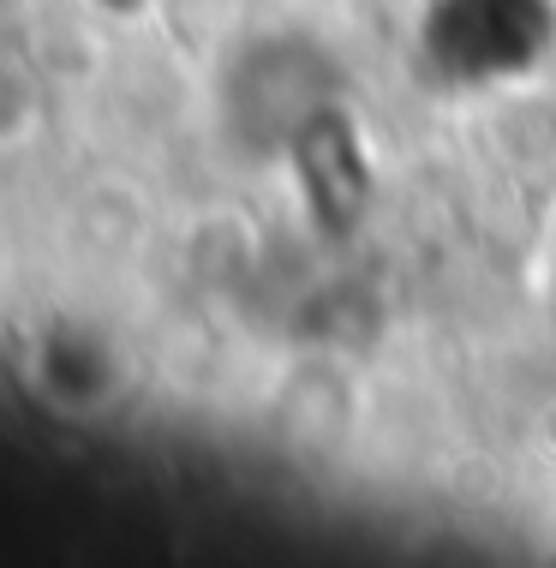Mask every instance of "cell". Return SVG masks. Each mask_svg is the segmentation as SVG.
Instances as JSON below:
<instances>
[{
    "instance_id": "2",
    "label": "cell",
    "mask_w": 556,
    "mask_h": 568,
    "mask_svg": "<svg viewBox=\"0 0 556 568\" xmlns=\"http://www.w3.org/2000/svg\"><path fill=\"white\" fill-rule=\"evenodd\" d=\"M550 42V0H437L431 54L455 79H508L527 72Z\"/></svg>"
},
{
    "instance_id": "1",
    "label": "cell",
    "mask_w": 556,
    "mask_h": 568,
    "mask_svg": "<svg viewBox=\"0 0 556 568\" xmlns=\"http://www.w3.org/2000/svg\"><path fill=\"white\" fill-rule=\"evenodd\" d=\"M335 90H342L335 60L312 37H275L245 60V97L234 102V120L264 150L300 144L335 109Z\"/></svg>"
},
{
    "instance_id": "3",
    "label": "cell",
    "mask_w": 556,
    "mask_h": 568,
    "mask_svg": "<svg viewBox=\"0 0 556 568\" xmlns=\"http://www.w3.org/2000/svg\"><path fill=\"white\" fill-rule=\"evenodd\" d=\"M37 120H42L37 90H30L12 67H0V150H12L19 138H30V132H37Z\"/></svg>"
}]
</instances>
